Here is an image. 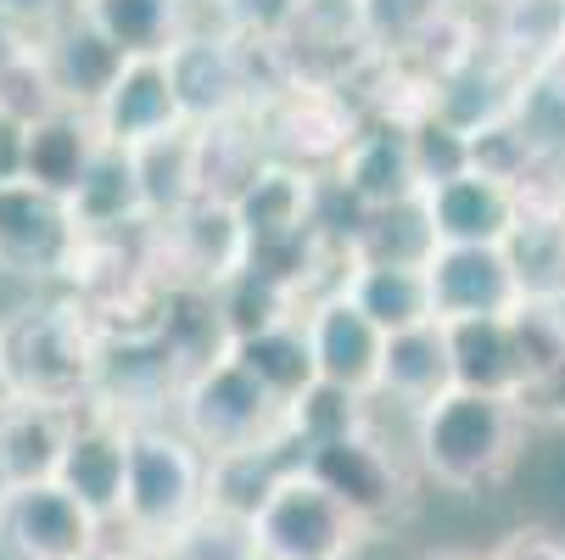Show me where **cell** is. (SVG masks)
Wrapping results in <instances>:
<instances>
[{"instance_id":"obj_1","label":"cell","mask_w":565,"mask_h":560,"mask_svg":"<svg viewBox=\"0 0 565 560\" xmlns=\"http://www.w3.org/2000/svg\"><path fill=\"white\" fill-rule=\"evenodd\" d=\"M102 331L73 292L29 297L0 314V392L56 410H85L96 387Z\"/></svg>"},{"instance_id":"obj_2","label":"cell","mask_w":565,"mask_h":560,"mask_svg":"<svg viewBox=\"0 0 565 560\" xmlns=\"http://www.w3.org/2000/svg\"><path fill=\"white\" fill-rule=\"evenodd\" d=\"M526 410L504 392L454 387L415 415V465L448 494H481L521 459Z\"/></svg>"},{"instance_id":"obj_3","label":"cell","mask_w":565,"mask_h":560,"mask_svg":"<svg viewBox=\"0 0 565 560\" xmlns=\"http://www.w3.org/2000/svg\"><path fill=\"white\" fill-rule=\"evenodd\" d=\"M202 510H207V454L174 421H140V426H129L124 521L151 549H169Z\"/></svg>"},{"instance_id":"obj_4","label":"cell","mask_w":565,"mask_h":560,"mask_svg":"<svg viewBox=\"0 0 565 560\" xmlns=\"http://www.w3.org/2000/svg\"><path fill=\"white\" fill-rule=\"evenodd\" d=\"M174 426L207 454V459H224V454H253V448H275V443H291L286 437V404L258 381L247 376L230 353L213 359L207 370H196L174 404Z\"/></svg>"},{"instance_id":"obj_5","label":"cell","mask_w":565,"mask_h":560,"mask_svg":"<svg viewBox=\"0 0 565 560\" xmlns=\"http://www.w3.org/2000/svg\"><path fill=\"white\" fill-rule=\"evenodd\" d=\"M146 247H151V270L169 286H207L218 292L224 281H235L253 264V230L241 224L235 202L218 197H196L191 208H180L174 219H151L146 224Z\"/></svg>"},{"instance_id":"obj_6","label":"cell","mask_w":565,"mask_h":560,"mask_svg":"<svg viewBox=\"0 0 565 560\" xmlns=\"http://www.w3.org/2000/svg\"><path fill=\"white\" fill-rule=\"evenodd\" d=\"M253 538L264 560H353L370 527L331 488H319L297 459L253 516Z\"/></svg>"},{"instance_id":"obj_7","label":"cell","mask_w":565,"mask_h":560,"mask_svg":"<svg viewBox=\"0 0 565 560\" xmlns=\"http://www.w3.org/2000/svg\"><path fill=\"white\" fill-rule=\"evenodd\" d=\"M185 381H191V370L180 364L174 342L157 331V319H151V326H129V331H102L90 404L129 421V426L169 421Z\"/></svg>"},{"instance_id":"obj_8","label":"cell","mask_w":565,"mask_h":560,"mask_svg":"<svg viewBox=\"0 0 565 560\" xmlns=\"http://www.w3.org/2000/svg\"><path fill=\"white\" fill-rule=\"evenodd\" d=\"M78 253H85V224L67 197L34 180L0 186V275L29 286H67Z\"/></svg>"},{"instance_id":"obj_9","label":"cell","mask_w":565,"mask_h":560,"mask_svg":"<svg viewBox=\"0 0 565 560\" xmlns=\"http://www.w3.org/2000/svg\"><path fill=\"white\" fill-rule=\"evenodd\" d=\"M258 124H264V140L275 157L286 163H302V169H337L342 151L359 140V129L370 124L364 102L353 85H331V78H291V85L258 107Z\"/></svg>"},{"instance_id":"obj_10","label":"cell","mask_w":565,"mask_h":560,"mask_svg":"<svg viewBox=\"0 0 565 560\" xmlns=\"http://www.w3.org/2000/svg\"><path fill=\"white\" fill-rule=\"evenodd\" d=\"M302 471L319 488H331L370 532L409 510V471H403V459L375 437V426H359L348 437H331V443L308 448Z\"/></svg>"},{"instance_id":"obj_11","label":"cell","mask_w":565,"mask_h":560,"mask_svg":"<svg viewBox=\"0 0 565 560\" xmlns=\"http://www.w3.org/2000/svg\"><path fill=\"white\" fill-rule=\"evenodd\" d=\"M102 543V516L51 483L0 488V554L7 560H85Z\"/></svg>"},{"instance_id":"obj_12","label":"cell","mask_w":565,"mask_h":560,"mask_svg":"<svg viewBox=\"0 0 565 560\" xmlns=\"http://www.w3.org/2000/svg\"><path fill=\"white\" fill-rule=\"evenodd\" d=\"M169 73L191 124H213L230 113H258L253 96V67H247V45L230 29H191L174 51H169Z\"/></svg>"},{"instance_id":"obj_13","label":"cell","mask_w":565,"mask_h":560,"mask_svg":"<svg viewBox=\"0 0 565 560\" xmlns=\"http://www.w3.org/2000/svg\"><path fill=\"white\" fill-rule=\"evenodd\" d=\"M308 342H313V364H319V381H337L359 398H375L381 387V359H386V331L375 319L337 286L326 297H313L308 314Z\"/></svg>"},{"instance_id":"obj_14","label":"cell","mask_w":565,"mask_h":560,"mask_svg":"<svg viewBox=\"0 0 565 560\" xmlns=\"http://www.w3.org/2000/svg\"><path fill=\"white\" fill-rule=\"evenodd\" d=\"M56 483L96 510L102 521L124 516V483H129V421L85 404L73 410V432H67V448H62V465H56Z\"/></svg>"},{"instance_id":"obj_15","label":"cell","mask_w":565,"mask_h":560,"mask_svg":"<svg viewBox=\"0 0 565 560\" xmlns=\"http://www.w3.org/2000/svg\"><path fill=\"white\" fill-rule=\"evenodd\" d=\"M426 213L443 247H504L515 224L526 219V202L515 180H499L488 169H465L426 191Z\"/></svg>"},{"instance_id":"obj_16","label":"cell","mask_w":565,"mask_h":560,"mask_svg":"<svg viewBox=\"0 0 565 560\" xmlns=\"http://www.w3.org/2000/svg\"><path fill=\"white\" fill-rule=\"evenodd\" d=\"M431 303L437 319H481V314H515L526 303V286L504 247H437L431 264Z\"/></svg>"},{"instance_id":"obj_17","label":"cell","mask_w":565,"mask_h":560,"mask_svg":"<svg viewBox=\"0 0 565 560\" xmlns=\"http://www.w3.org/2000/svg\"><path fill=\"white\" fill-rule=\"evenodd\" d=\"M331 180L348 191L353 208H392V202H409L426 197L420 163H415V140L403 124H364L359 140L342 151V163L331 169Z\"/></svg>"},{"instance_id":"obj_18","label":"cell","mask_w":565,"mask_h":560,"mask_svg":"<svg viewBox=\"0 0 565 560\" xmlns=\"http://www.w3.org/2000/svg\"><path fill=\"white\" fill-rule=\"evenodd\" d=\"M96 124H102V140L107 146H146L157 135H174L185 129V107H180V91H174V73H169V56H135L124 67V78L107 91V102L96 107Z\"/></svg>"},{"instance_id":"obj_19","label":"cell","mask_w":565,"mask_h":560,"mask_svg":"<svg viewBox=\"0 0 565 560\" xmlns=\"http://www.w3.org/2000/svg\"><path fill=\"white\" fill-rule=\"evenodd\" d=\"M45 62H51V73H56V91H62V102L67 107H85V113H96L102 102H107V91L124 78V67L135 62L85 7H73L51 34H45Z\"/></svg>"},{"instance_id":"obj_20","label":"cell","mask_w":565,"mask_h":560,"mask_svg":"<svg viewBox=\"0 0 565 560\" xmlns=\"http://www.w3.org/2000/svg\"><path fill=\"white\" fill-rule=\"evenodd\" d=\"M319 191H326V175H313L302 163H286V157H269V163L258 169V180L235 197L241 224L253 230V247L313 230L319 224Z\"/></svg>"},{"instance_id":"obj_21","label":"cell","mask_w":565,"mask_h":560,"mask_svg":"<svg viewBox=\"0 0 565 560\" xmlns=\"http://www.w3.org/2000/svg\"><path fill=\"white\" fill-rule=\"evenodd\" d=\"M73 432V410L0 392V488L51 483Z\"/></svg>"},{"instance_id":"obj_22","label":"cell","mask_w":565,"mask_h":560,"mask_svg":"<svg viewBox=\"0 0 565 560\" xmlns=\"http://www.w3.org/2000/svg\"><path fill=\"white\" fill-rule=\"evenodd\" d=\"M454 348H448V326L426 319V326L392 331L386 337V359H381V387L375 398H392L397 410L420 415L426 404H437L443 392H454Z\"/></svg>"},{"instance_id":"obj_23","label":"cell","mask_w":565,"mask_h":560,"mask_svg":"<svg viewBox=\"0 0 565 560\" xmlns=\"http://www.w3.org/2000/svg\"><path fill=\"white\" fill-rule=\"evenodd\" d=\"M448 348H454V381L470 392H504L521 398L532 381V364L521 353L515 319L510 314H481V319H448Z\"/></svg>"},{"instance_id":"obj_24","label":"cell","mask_w":565,"mask_h":560,"mask_svg":"<svg viewBox=\"0 0 565 560\" xmlns=\"http://www.w3.org/2000/svg\"><path fill=\"white\" fill-rule=\"evenodd\" d=\"M102 124L96 113L85 107H56L51 118L29 124V151H23V180L56 191V197H73L85 186L90 163L102 157Z\"/></svg>"},{"instance_id":"obj_25","label":"cell","mask_w":565,"mask_h":560,"mask_svg":"<svg viewBox=\"0 0 565 560\" xmlns=\"http://www.w3.org/2000/svg\"><path fill=\"white\" fill-rule=\"evenodd\" d=\"M196 129V169H202V197H218V202H235L258 180V169L269 163V140H264V124L258 113H230V118H213V124H191Z\"/></svg>"},{"instance_id":"obj_26","label":"cell","mask_w":565,"mask_h":560,"mask_svg":"<svg viewBox=\"0 0 565 560\" xmlns=\"http://www.w3.org/2000/svg\"><path fill=\"white\" fill-rule=\"evenodd\" d=\"M67 202H73L78 224H85V235H129V230L151 224L129 146H102V157L90 163L85 186H78Z\"/></svg>"},{"instance_id":"obj_27","label":"cell","mask_w":565,"mask_h":560,"mask_svg":"<svg viewBox=\"0 0 565 560\" xmlns=\"http://www.w3.org/2000/svg\"><path fill=\"white\" fill-rule=\"evenodd\" d=\"M342 292L375 319L386 337H392V331H409V326H426V319H437L431 275H426L420 264H359V258H348Z\"/></svg>"},{"instance_id":"obj_28","label":"cell","mask_w":565,"mask_h":560,"mask_svg":"<svg viewBox=\"0 0 565 560\" xmlns=\"http://www.w3.org/2000/svg\"><path fill=\"white\" fill-rule=\"evenodd\" d=\"M129 56H169L196 29V0H78Z\"/></svg>"},{"instance_id":"obj_29","label":"cell","mask_w":565,"mask_h":560,"mask_svg":"<svg viewBox=\"0 0 565 560\" xmlns=\"http://www.w3.org/2000/svg\"><path fill=\"white\" fill-rule=\"evenodd\" d=\"M230 359L258 376L280 404H297V398L319 381V364H313V342H308V326L302 319H286V326H269V331H253V337H235L230 342Z\"/></svg>"},{"instance_id":"obj_30","label":"cell","mask_w":565,"mask_h":560,"mask_svg":"<svg viewBox=\"0 0 565 560\" xmlns=\"http://www.w3.org/2000/svg\"><path fill=\"white\" fill-rule=\"evenodd\" d=\"M437 230H431V213H426V197H409V202H392V208H370L359 219V230L348 235V258L359 264H431L437 253Z\"/></svg>"},{"instance_id":"obj_31","label":"cell","mask_w":565,"mask_h":560,"mask_svg":"<svg viewBox=\"0 0 565 560\" xmlns=\"http://www.w3.org/2000/svg\"><path fill=\"white\" fill-rule=\"evenodd\" d=\"M135 157V175L146 191V213L151 219H174L180 208H191L202 197V169H196V129H174V135H157L146 146L129 151Z\"/></svg>"},{"instance_id":"obj_32","label":"cell","mask_w":565,"mask_h":560,"mask_svg":"<svg viewBox=\"0 0 565 560\" xmlns=\"http://www.w3.org/2000/svg\"><path fill=\"white\" fill-rule=\"evenodd\" d=\"M359 426H370V398H359L337 381H313L297 404H286V437L297 454L331 443V437H348Z\"/></svg>"},{"instance_id":"obj_33","label":"cell","mask_w":565,"mask_h":560,"mask_svg":"<svg viewBox=\"0 0 565 560\" xmlns=\"http://www.w3.org/2000/svg\"><path fill=\"white\" fill-rule=\"evenodd\" d=\"M526 297H559L565 292V230L554 213H537L526 208V219L515 224V235L504 242Z\"/></svg>"},{"instance_id":"obj_34","label":"cell","mask_w":565,"mask_h":560,"mask_svg":"<svg viewBox=\"0 0 565 560\" xmlns=\"http://www.w3.org/2000/svg\"><path fill=\"white\" fill-rule=\"evenodd\" d=\"M359 7H364V23H370L375 45L386 56H403L454 12V0H359Z\"/></svg>"},{"instance_id":"obj_35","label":"cell","mask_w":565,"mask_h":560,"mask_svg":"<svg viewBox=\"0 0 565 560\" xmlns=\"http://www.w3.org/2000/svg\"><path fill=\"white\" fill-rule=\"evenodd\" d=\"M169 549L180 560H264L258 554V538H253V521L247 516H230V510H213V505Z\"/></svg>"},{"instance_id":"obj_36","label":"cell","mask_w":565,"mask_h":560,"mask_svg":"<svg viewBox=\"0 0 565 560\" xmlns=\"http://www.w3.org/2000/svg\"><path fill=\"white\" fill-rule=\"evenodd\" d=\"M56 107H67V102H62V91H56V73H51V62H45V45L29 51L23 62H12L7 73H0V113H7V118L40 124V118H51Z\"/></svg>"},{"instance_id":"obj_37","label":"cell","mask_w":565,"mask_h":560,"mask_svg":"<svg viewBox=\"0 0 565 560\" xmlns=\"http://www.w3.org/2000/svg\"><path fill=\"white\" fill-rule=\"evenodd\" d=\"M409 140H415V163H420L426 191L443 186V180H454V175H465V169H476V146H470V135L454 129V124L437 118V113L420 118V124L409 129Z\"/></svg>"},{"instance_id":"obj_38","label":"cell","mask_w":565,"mask_h":560,"mask_svg":"<svg viewBox=\"0 0 565 560\" xmlns=\"http://www.w3.org/2000/svg\"><path fill=\"white\" fill-rule=\"evenodd\" d=\"M302 0H218V29L247 40H280Z\"/></svg>"},{"instance_id":"obj_39","label":"cell","mask_w":565,"mask_h":560,"mask_svg":"<svg viewBox=\"0 0 565 560\" xmlns=\"http://www.w3.org/2000/svg\"><path fill=\"white\" fill-rule=\"evenodd\" d=\"M521 410H526V421L565 426V359H559L548 376H537V381L521 392Z\"/></svg>"},{"instance_id":"obj_40","label":"cell","mask_w":565,"mask_h":560,"mask_svg":"<svg viewBox=\"0 0 565 560\" xmlns=\"http://www.w3.org/2000/svg\"><path fill=\"white\" fill-rule=\"evenodd\" d=\"M493 560H565V538L548 527H515L499 538Z\"/></svg>"},{"instance_id":"obj_41","label":"cell","mask_w":565,"mask_h":560,"mask_svg":"<svg viewBox=\"0 0 565 560\" xmlns=\"http://www.w3.org/2000/svg\"><path fill=\"white\" fill-rule=\"evenodd\" d=\"M0 7H7L12 18H23V23L45 40V34H51V29H56V23L78 7V0H0Z\"/></svg>"},{"instance_id":"obj_42","label":"cell","mask_w":565,"mask_h":560,"mask_svg":"<svg viewBox=\"0 0 565 560\" xmlns=\"http://www.w3.org/2000/svg\"><path fill=\"white\" fill-rule=\"evenodd\" d=\"M40 45H45V40H40L23 18H12L7 7H0V73H7L12 62H23L29 51H40Z\"/></svg>"},{"instance_id":"obj_43","label":"cell","mask_w":565,"mask_h":560,"mask_svg":"<svg viewBox=\"0 0 565 560\" xmlns=\"http://www.w3.org/2000/svg\"><path fill=\"white\" fill-rule=\"evenodd\" d=\"M23 151H29V124L0 113V186L23 180Z\"/></svg>"},{"instance_id":"obj_44","label":"cell","mask_w":565,"mask_h":560,"mask_svg":"<svg viewBox=\"0 0 565 560\" xmlns=\"http://www.w3.org/2000/svg\"><path fill=\"white\" fill-rule=\"evenodd\" d=\"M426 560H493V554H470V549H437V554H426Z\"/></svg>"},{"instance_id":"obj_45","label":"cell","mask_w":565,"mask_h":560,"mask_svg":"<svg viewBox=\"0 0 565 560\" xmlns=\"http://www.w3.org/2000/svg\"><path fill=\"white\" fill-rule=\"evenodd\" d=\"M85 560H118V554H113V549H102V543H96V549H90V554H85Z\"/></svg>"},{"instance_id":"obj_46","label":"cell","mask_w":565,"mask_h":560,"mask_svg":"<svg viewBox=\"0 0 565 560\" xmlns=\"http://www.w3.org/2000/svg\"><path fill=\"white\" fill-rule=\"evenodd\" d=\"M146 560H180L174 549H157V554H146Z\"/></svg>"},{"instance_id":"obj_47","label":"cell","mask_w":565,"mask_h":560,"mask_svg":"<svg viewBox=\"0 0 565 560\" xmlns=\"http://www.w3.org/2000/svg\"><path fill=\"white\" fill-rule=\"evenodd\" d=\"M554 219H559V230H565V197H559V208H554Z\"/></svg>"},{"instance_id":"obj_48","label":"cell","mask_w":565,"mask_h":560,"mask_svg":"<svg viewBox=\"0 0 565 560\" xmlns=\"http://www.w3.org/2000/svg\"><path fill=\"white\" fill-rule=\"evenodd\" d=\"M559 34H565V0H559Z\"/></svg>"}]
</instances>
